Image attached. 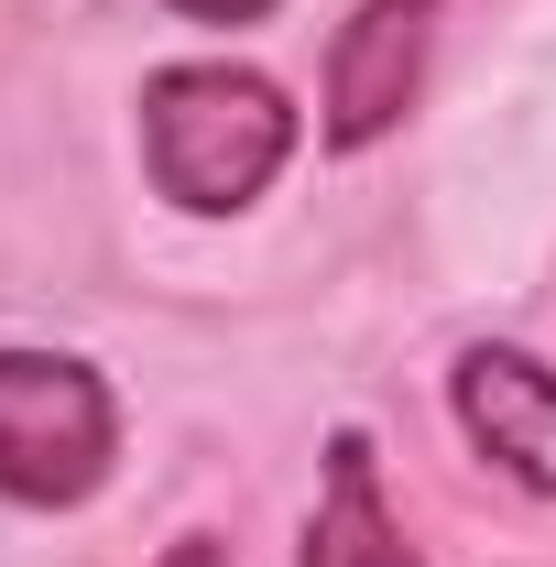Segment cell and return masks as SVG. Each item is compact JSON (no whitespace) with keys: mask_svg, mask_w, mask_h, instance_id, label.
<instances>
[{"mask_svg":"<svg viewBox=\"0 0 556 567\" xmlns=\"http://www.w3.org/2000/svg\"><path fill=\"white\" fill-rule=\"evenodd\" d=\"M153 567H229V535H175Z\"/></svg>","mask_w":556,"mask_h":567,"instance_id":"52a82bcc","label":"cell"},{"mask_svg":"<svg viewBox=\"0 0 556 567\" xmlns=\"http://www.w3.org/2000/svg\"><path fill=\"white\" fill-rule=\"evenodd\" d=\"M121 470V393L76 350H0V502L76 513Z\"/></svg>","mask_w":556,"mask_h":567,"instance_id":"7a4b0ae2","label":"cell"},{"mask_svg":"<svg viewBox=\"0 0 556 567\" xmlns=\"http://www.w3.org/2000/svg\"><path fill=\"white\" fill-rule=\"evenodd\" d=\"M295 132L306 121H295V99L262 66L197 55V66L142 76V175H153V197H175L186 218H240L295 164Z\"/></svg>","mask_w":556,"mask_h":567,"instance_id":"6da1fadb","label":"cell"},{"mask_svg":"<svg viewBox=\"0 0 556 567\" xmlns=\"http://www.w3.org/2000/svg\"><path fill=\"white\" fill-rule=\"evenodd\" d=\"M295 567H425V546L393 524V502H382V458H371L360 425L328 436V481H317L306 557H295Z\"/></svg>","mask_w":556,"mask_h":567,"instance_id":"5b68a950","label":"cell"},{"mask_svg":"<svg viewBox=\"0 0 556 567\" xmlns=\"http://www.w3.org/2000/svg\"><path fill=\"white\" fill-rule=\"evenodd\" d=\"M447 404H459V436L502 481L556 502V360L513 350V339H470L447 360Z\"/></svg>","mask_w":556,"mask_h":567,"instance_id":"277c9868","label":"cell"},{"mask_svg":"<svg viewBox=\"0 0 556 567\" xmlns=\"http://www.w3.org/2000/svg\"><path fill=\"white\" fill-rule=\"evenodd\" d=\"M436 11H447V0H360V11L339 22V44H328V99H317L328 153H371V142L415 110Z\"/></svg>","mask_w":556,"mask_h":567,"instance_id":"3957f363","label":"cell"},{"mask_svg":"<svg viewBox=\"0 0 556 567\" xmlns=\"http://www.w3.org/2000/svg\"><path fill=\"white\" fill-rule=\"evenodd\" d=\"M186 22H218V33H240V22H274V0H175Z\"/></svg>","mask_w":556,"mask_h":567,"instance_id":"8992f818","label":"cell"}]
</instances>
